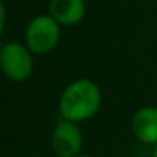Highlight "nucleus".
I'll list each match as a JSON object with an SVG mask.
<instances>
[{
    "label": "nucleus",
    "instance_id": "nucleus-2",
    "mask_svg": "<svg viewBox=\"0 0 157 157\" xmlns=\"http://www.w3.org/2000/svg\"><path fill=\"white\" fill-rule=\"evenodd\" d=\"M60 40V25L48 14L34 17L25 31L26 46L39 56L51 52Z\"/></svg>",
    "mask_w": 157,
    "mask_h": 157
},
{
    "label": "nucleus",
    "instance_id": "nucleus-5",
    "mask_svg": "<svg viewBox=\"0 0 157 157\" xmlns=\"http://www.w3.org/2000/svg\"><path fill=\"white\" fill-rule=\"evenodd\" d=\"M49 16L60 26L78 25L86 16L85 0H49Z\"/></svg>",
    "mask_w": 157,
    "mask_h": 157
},
{
    "label": "nucleus",
    "instance_id": "nucleus-6",
    "mask_svg": "<svg viewBox=\"0 0 157 157\" xmlns=\"http://www.w3.org/2000/svg\"><path fill=\"white\" fill-rule=\"evenodd\" d=\"M131 131L137 140L157 145V106H142L131 120Z\"/></svg>",
    "mask_w": 157,
    "mask_h": 157
},
{
    "label": "nucleus",
    "instance_id": "nucleus-4",
    "mask_svg": "<svg viewBox=\"0 0 157 157\" xmlns=\"http://www.w3.org/2000/svg\"><path fill=\"white\" fill-rule=\"evenodd\" d=\"M83 145V136L75 122L62 120L52 131L51 146L57 157H74L80 154Z\"/></svg>",
    "mask_w": 157,
    "mask_h": 157
},
{
    "label": "nucleus",
    "instance_id": "nucleus-3",
    "mask_svg": "<svg viewBox=\"0 0 157 157\" xmlns=\"http://www.w3.org/2000/svg\"><path fill=\"white\" fill-rule=\"evenodd\" d=\"M33 51L19 42H10L0 51V65L3 74L13 82H23L34 71Z\"/></svg>",
    "mask_w": 157,
    "mask_h": 157
},
{
    "label": "nucleus",
    "instance_id": "nucleus-8",
    "mask_svg": "<svg viewBox=\"0 0 157 157\" xmlns=\"http://www.w3.org/2000/svg\"><path fill=\"white\" fill-rule=\"evenodd\" d=\"M152 157H157V145L154 146V151H152Z\"/></svg>",
    "mask_w": 157,
    "mask_h": 157
},
{
    "label": "nucleus",
    "instance_id": "nucleus-1",
    "mask_svg": "<svg viewBox=\"0 0 157 157\" xmlns=\"http://www.w3.org/2000/svg\"><path fill=\"white\" fill-rule=\"evenodd\" d=\"M100 105L102 93L97 83L90 78H78L63 90L59 109L65 120L78 123L96 116Z\"/></svg>",
    "mask_w": 157,
    "mask_h": 157
},
{
    "label": "nucleus",
    "instance_id": "nucleus-7",
    "mask_svg": "<svg viewBox=\"0 0 157 157\" xmlns=\"http://www.w3.org/2000/svg\"><path fill=\"white\" fill-rule=\"evenodd\" d=\"M74 157H93V155H88V154H77Z\"/></svg>",
    "mask_w": 157,
    "mask_h": 157
}]
</instances>
